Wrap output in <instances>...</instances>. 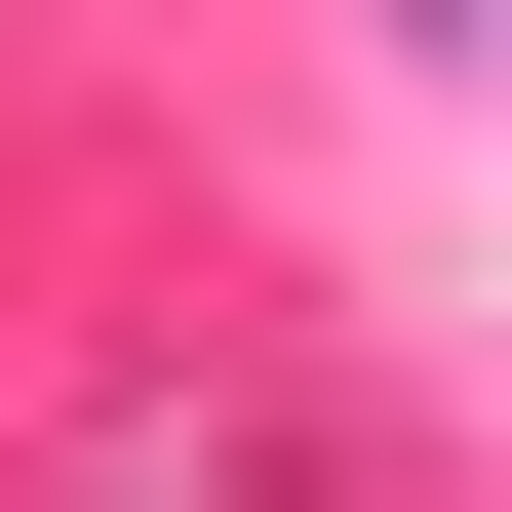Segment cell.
Returning a JSON list of instances; mask_svg holds the SVG:
<instances>
[{"label": "cell", "mask_w": 512, "mask_h": 512, "mask_svg": "<svg viewBox=\"0 0 512 512\" xmlns=\"http://www.w3.org/2000/svg\"><path fill=\"white\" fill-rule=\"evenodd\" d=\"M79 512H316V473H276L237 394H158V434H79Z\"/></svg>", "instance_id": "cell-1"}, {"label": "cell", "mask_w": 512, "mask_h": 512, "mask_svg": "<svg viewBox=\"0 0 512 512\" xmlns=\"http://www.w3.org/2000/svg\"><path fill=\"white\" fill-rule=\"evenodd\" d=\"M394 40H434V79H512V0H394Z\"/></svg>", "instance_id": "cell-2"}]
</instances>
